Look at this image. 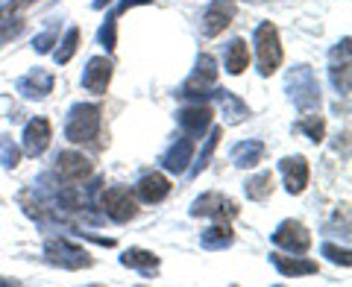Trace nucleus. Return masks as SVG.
<instances>
[{
	"mask_svg": "<svg viewBox=\"0 0 352 287\" xmlns=\"http://www.w3.org/2000/svg\"><path fill=\"white\" fill-rule=\"evenodd\" d=\"M100 120H103L100 106H91V103L74 106L68 115V124H65V138L74 144H91L100 135Z\"/></svg>",
	"mask_w": 352,
	"mask_h": 287,
	"instance_id": "obj_1",
	"label": "nucleus"
},
{
	"mask_svg": "<svg viewBox=\"0 0 352 287\" xmlns=\"http://www.w3.org/2000/svg\"><path fill=\"white\" fill-rule=\"evenodd\" d=\"M256 56H258V73L261 76H270L279 71L282 65V44H279V30L276 24H270V21H264L258 24L256 30Z\"/></svg>",
	"mask_w": 352,
	"mask_h": 287,
	"instance_id": "obj_2",
	"label": "nucleus"
},
{
	"mask_svg": "<svg viewBox=\"0 0 352 287\" xmlns=\"http://www.w3.org/2000/svg\"><path fill=\"white\" fill-rule=\"evenodd\" d=\"M288 88H291V97H294V103L300 106L302 115L320 112V85H317L314 73L308 68H296L288 76Z\"/></svg>",
	"mask_w": 352,
	"mask_h": 287,
	"instance_id": "obj_3",
	"label": "nucleus"
},
{
	"mask_svg": "<svg viewBox=\"0 0 352 287\" xmlns=\"http://www.w3.org/2000/svg\"><path fill=\"white\" fill-rule=\"evenodd\" d=\"M91 173H94V161L85 159L82 152H74V150L59 152V159H56V176H59V182H65V185H80Z\"/></svg>",
	"mask_w": 352,
	"mask_h": 287,
	"instance_id": "obj_4",
	"label": "nucleus"
},
{
	"mask_svg": "<svg viewBox=\"0 0 352 287\" xmlns=\"http://www.w3.org/2000/svg\"><path fill=\"white\" fill-rule=\"evenodd\" d=\"M235 12H238L235 0H212V3L206 6V12H203V21H200L203 36L206 38H217L220 32L235 21Z\"/></svg>",
	"mask_w": 352,
	"mask_h": 287,
	"instance_id": "obj_5",
	"label": "nucleus"
},
{
	"mask_svg": "<svg viewBox=\"0 0 352 287\" xmlns=\"http://www.w3.org/2000/svg\"><path fill=\"white\" fill-rule=\"evenodd\" d=\"M273 244L279 249L294 252V255H302V252L311 249V231H308L300 220H285V223H279V229L273 231Z\"/></svg>",
	"mask_w": 352,
	"mask_h": 287,
	"instance_id": "obj_6",
	"label": "nucleus"
},
{
	"mask_svg": "<svg viewBox=\"0 0 352 287\" xmlns=\"http://www.w3.org/2000/svg\"><path fill=\"white\" fill-rule=\"evenodd\" d=\"M100 203H103L106 217H112L115 223H129V220L138 214V203H135V196L129 194V187H120V185L109 187Z\"/></svg>",
	"mask_w": 352,
	"mask_h": 287,
	"instance_id": "obj_7",
	"label": "nucleus"
},
{
	"mask_svg": "<svg viewBox=\"0 0 352 287\" xmlns=\"http://www.w3.org/2000/svg\"><path fill=\"white\" fill-rule=\"evenodd\" d=\"M191 214L194 217L232 220V217H238V203L229 200V196H223V194H217V191H208V194H203L200 200L191 205Z\"/></svg>",
	"mask_w": 352,
	"mask_h": 287,
	"instance_id": "obj_8",
	"label": "nucleus"
},
{
	"mask_svg": "<svg viewBox=\"0 0 352 287\" xmlns=\"http://www.w3.org/2000/svg\"><path fill=\"white\" fill-rule=\"evenodd\" d=\"M212 117H214V112L208 106H185L182 112H176V124H179V129L185 132L188 138H203V132L212 126Z\"/></svg>",
	"mask_w": 352,
	"mask_h": 287,
	"instance_id": "obj_9",
	"label": "nucleus"
},
{
	"mask_svg": "<svg viewBox=\"0 0 352 287\" xmlns=\"http://www.w3.org/2000/svg\"><path fill=\"white\" fill-rule=\"evenodd\" d=\"M47 258L59 267L68 270H80V267H91V258L85 255V249L71 246L68 240H47Z\"/></svg>",
	"mask_w": 352,
	"mask_h": 287,
	"instance_id": "obj_10",
	"label": "nucleus"
},
{
	"mask_svg": "<svg viewBox=\"0 0 352 287\" xmlns=\"http://www.w3.org/2000/svg\"><path fill=\"white\" fill-rule=\"evenodd\" d=\"M50 138H53V129H50V120L47 117H36L24 126V152L30 159H38L44 150L50 147Z\"/></svg>",
	"mask_w": 352,
	"mask_h": 287,
	"instance_id": "obj_11",
	"label": "nucleus"
},
{
	"mask_svg": "<svg viewBox=\"0 0 352 287\" xmlns=\"http://www.w3.org/2000/svg\"><path fill=\"white\" fill-rule=\"evenodd\" d=\"M109 82H112V62L106 56H94L88 59V68L82 73V88L91 94H106Z\"/></svg>",
	"mask_w": 352,
	"mask_h": 287,
	"instance_id": "obj_12",
	"label": "nucleus"
},
{
	"mask_svg": "<svg viewBox=\"0 0 352 287\" xmlns=\"http://www.w3.org/2000/svg\"><path fill=\"white\" fill-rule=\"evenodd\" d=\"M194 138L188 135H182V138H176V144H170V150L162 156V168L164 170H170V173H185L188 170V164L194 161Z\"/></svg>",
	"mask_w": 352,
	"mask_h": 287,
	"instance_id": "obj_13",
	"label": "nucleus"
},
{
	"mask_svg": "<svg viewBox=\"0 0 352 287\" xmlns=\"http://www.w3.org/2000/svg\"><path fill=\"white\" fill-rule=\"evenodd\" d=\"M214 80H217V62L212 56H200L191 80L179 88V97H191V94H200V91L206 94V88L214 85Z\"/></svg>",
	"mask_w": 352,
	"mask_h": 287,
	"instance_id": "obj_14",
	"label": "nucleus"
},
{
	"mask_svg": "<svg viewBox=\"0 0 352 287\" xmlns=\"http://www.w3.org/2000/svg\"><path fill=\"white\" fill-rule=\"evenodd\" d=\"M279 170L285 176V187L288 194H302L305 185H308V161L302 156H291V159H282L279 161Z\"/></svg>",
	"mask_w": 352,
	"mask_h": 287,
	"instance_id": "obj_15",
	"label": "nucleus"
},
{
	"mask_svg": "<svg viewBox=\"0 0 352 287\" xmlns=\"http://www.w3.org/2000/svg\"><path fill=\"white\" fill-rule=\"evenodd\" d=\"M18 91L24 97H32V100H41V97H47L53 91V76L47 71H30L27 76H21L18 80Z\"/></svg>",
	"mask_w": 352,
	"mask_h": 287,
	"instance_id": "obj_16",
	"label": "nucleus"
},
{
	"mask_svg": "<svg viewBox=\"0 0 352 287\" xmlns=\"http://www.w3.org/2000/svg\"><path fill=\"white\" fill-rule=\"evenodd\" d=\"M168 194H170L168 176H162V173H147V176H141V182H138V196H141L144 203L156 205V203H162Z\"/></svg>",
	"mask_w": 352,
	"mask_h": 287,
	"instance_id": "obj_17",
	"label": "nucleus"
},
{
	"mask_svg": "<svg viewBox=\"0 0 352 287\" xmlns=\"http://www.w3.org/2000/svg\"><path fill=\"white\" fill-rule=\"evenodd\" d=\"M270 261H273V267H276L282 275H311V273H317V261H308V258H302V255H270Z\"/></svg>",
	"mask_w": 352,
	"mask_h": 287,
	"instance_id": "obj_18",
	"label": "nucleus"
},
{
	"mask_svg": "<svg viewBox=\"0 0 352 287\" xmlns=\"http://www.w3.org/2000/svg\"><path fill=\"white\" fill-rule=\"evenodd\" d=\"M226 71L232 73V76H241L247 68H250V47H247V41L244 38H235V41H229V47H226Z\"/></svg>",
	"mask_w": 352,
	"mask_h": 287,
	"instance_id": "obj_19",
	"label": "nucleus"
},
{
	"mask_svg": "<svg viewBox=\"0 0 352 287\" xmlns=\"http://www.w3.org/2000/svg\"><path fill=\"white\" fill-rule=\"evenodd\" d=\"M232 240H235V235H232V226H229V220H217L212 229L203 231V246L206 249H223V246L232 244Z\"/></svg>",
	"mask_w": 352,
	"mask_h": 287,
	"instance_id": "obj_20",
	"label": "nucleus"
},
{
	"mask_svg": "<svg viewBox=\"0 0 352 287\" xmlns=\"http://www.w3.org/2000/svg\"><path fill=\"white\" fill-rule=\"evenodd\" d=\"M214 97H217V103H220V108H223V115H226V124H241L244 117H250V108L241 103L235 94H229L226 88L223 91H214Z\"/></svg>",
	"mask_w": 352,
	"mask_h": 287,
	"instance_id": "obj_21",
	"label": "nucleus"
},
{
	"mask_svg": "<svg viewBox=\"0 0 352 287\" xmlns=\"http://www.w3.org/2000/svg\"><path fill=\"white\" fill-rule=\"evenodd\" d=\"M232 161L238 168H256L258 161H264V144L261 141H247V144H238L232 150Z\"/></svg>",
	"mask_w": 352,
	"mask_h": 287,
	"instance_id": "obj_22",
	"label": "nucleus"
},
{
	"mask_svg": "<svg viewBox=\"0 0 352 287\" xmlns=\"http://www.w3.org/2000/svg\"><path fill=\"white\" fill-rule=\"evenodd\" d=\"M244 191H247V200L264 203V200H267V196L273 194V173L264 170V173H258V176H252V179L244 185Z\"/></svg>",
	"mask_w": 352,
	"mask_h": 287,
	"instance_id": "obj_23",
	"label": "nucleus"
},
{
	"mask_svg": "<svg viewBox=\"0 0 352 287\" xmlns=\"http://www.w3.org/2000/svg\"><path fill=\"white\" fill-rule=\"evenodd\" d=\"M120 264H124V267H132V270H141V273H153L159 267V258L147 249H129L120 255Z\"/></svg>",
	"mask_w": 352,
	"mask_h": 287,
	"instance_id": "obj_24",
	"label": "nucleus"
},
{
	"mask_svg": "<svg viewBox=\"0 0 352 287\" xmlns=\"http://www.w3.org/2000/svg\"><path fill=\"white\" fill-rule=\"evenodd\" d=\"M296 132H305V135L311 138L314 144H320V141H323V135H326V124H323L320 112H314V115H302V117H300V124H296Z\"/></svg>",
	"mask_w": 352,
	"mask_h": 287,
	"instance_id": "obj_25",
	"label": "nucleus"
},
{
	"mask_svg": "<svg viewBox=\"0 0 352 287\" xmlns=\"http://www.w3.org/2000/svg\"><path fill=\"white\" fill-rule=\"evenodd\" d=\"M76 47H80V27H71V30H68V36H65V41H62V47L53 53V59H56L59 65H68V62L74 59Z\"/></svg>",
	"mask_w": 352,
	"mask_h": 287,
	"instance_id": "obj_26",
	"label": "nucleus"
},
{
	"mask_svg": "<svg viewBox=\"0 0 352 287\" xmlns=\"http://www.w3.org/2000/svg\"><path fill=\"white\" fill-rule=\"evenodd\" d=\"M223 135V129H212V135H208V141H206V147H203V152H200V159H197V164H194V173H200V170H206V164H208V159H212V152H214V147H217V138Z\"/></svg>",
	"mask_w": 352,
	"mask_h": 287,
	"instance_id": "obj_27",
	"label": "nucleus"
},
{
	"mask_svg": "<svg viewBox=\"0 0 352 287\" xmlns=\"http://www.w3.org/2000/svg\"><path fill=\"white\" fill-rule=\"evenodd\" d=\"M332 82L340 94H349V62L344 65H332Z\"/></svg>",
	"mask_w": 352,
	"mask_h": 287,
	"instance_id": "obj_28",
	"label": "nucleus"
},
{
	"mask_svg": "<svg viewBox=\"0 0 352 287\" xmlns=\"http://www.w3.org/2000/svg\"><path fill=\"white\" fill-rule=\"evenodd\" d=\"M323 255H329V261H335V264H344V267H349V264H352L349 249H340L335 244H323Z\"/></svg>",
	"mask_w": 352,
	"mask_h": 287,
	"instance_id": "obj_29",
	"label": "nucleus"
},
{
	"mask_svg": "<svg viewBox=\"0 0 352 287\" xmlns=\"http://www.w3.org/2000/svg\"><path fill=\"white\" fill-rule=\"evenodd\" d=\"M0 152H3V168H6V170L18 168V159H21V152H18L15 147H9V144L3 141V144H0Z\"/></svg>",
	"mask_w": 352,
	"mask_h": 287,
	"instance_id": "obj_30",
	"label": "nucleus"
},
{
	"mask_svg": "<svg viewBox=\"0 0 352 287\" xmlns=\"http://www.w3.org/2000/svg\"><path fill=\"white\" fill-rule=\"evenodd\" d=\"M21 30H24V21H15V24H6V27H0V44H3V41H9V38H15Z\"/></svg>",
	"mask_w": 352,
	"mask_h": 287,
	"instance_id": "obj_31",
	"label": "nucleus"
},
{
	"mask_svg": "<svg viewBox=\"0 0 352 287\" xmlns=\"http://www.w3.org/2000/svg\"><path fill=\"white\" fill-rule=\"evenodd\" d=\"M53 38H56L53 32H47V36H41V38L36 41V50H38V53H47V50H50V44H53Z\"/></svg>",
	"mask_w": 352,
	"mask_h": 287,
	"instance_id": "obj_32",
	"label": "nucleus"
},
{
	"mask_svg": "<svg viewBox=\"0 0 352 287\" xmlns=\"http://www.w3.org/2000/svg\"><path fill=\"white\" fill-rule=\"evenodd\" d=\"M106 3H112V0H94V9H103Z\"/></svg>",
	"mask_w": 352,
	"mask_h": 287,
	"instance_id": "obj_33",
	"label": "nucleus"
},
{
	"mask_svg": "<svg viewBox=\"0 0 352 287\" xmlns=\"http://www.w3.org/2000/svg\"><path fill=\"white\" fill-rule=\"evenodd\" d=\"M252 3H264V0H252Z\"/></svg>",
	"mask_w": 352,
	"mask_h": 287,
	"instance_id": "obj_34",
	"label": "nucleus"
}]
</instances>
